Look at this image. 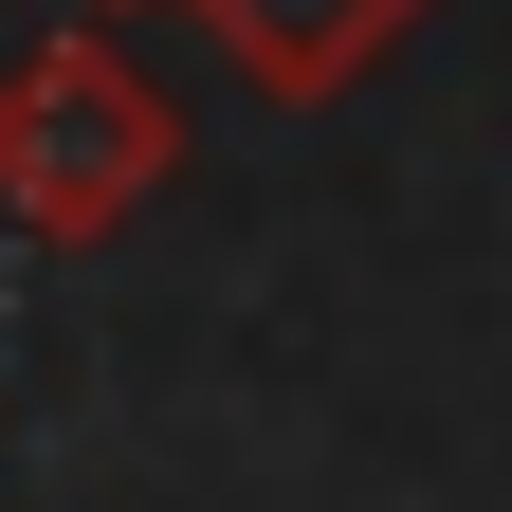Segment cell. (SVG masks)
<instances>
[{"mask_svg":"<svg viewBox=\"0 0 512 512\" xmlns=\"http://www.w3.org/2000/svg\"><path fill=\"white\" fill-rule=\"evenodd\" d=\"M165 183H183V110L110 19H55L37 55H0V220L37 256H110Z\"/></svg>","mask_w":512,"mask_h":512,"instance_id":"6da1fadb","label":"cell"},{"mask_svg":"<svg viewBox=\"0 0 512 512\" xmlns=\"http://www.w3.org/2000/svg\"><path fill=\"white\" fill-rule=\"evenodd\" d=\"M220 55H238V92H275V110H330V92H366L384 55H403L439 0H183Z\"/></svg>","mask_w":512,"mask_h":512,"instance_id":"7a4b0ae2","label":"cell"},{"mask_svg":"<svg viewBox=\"0 0 512 512\" xmlns=\"http://www.w3.org/2000/svg\"><path fill=\"white\" fill-rule=\"evenodd\" d=\"M74 19H128V0H74Z\"/></svg>","mask_w":512,"mask_h":512,"instance_id":"3957f363","label":"cell"}]
</instances>
